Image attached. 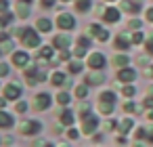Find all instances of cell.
I'll list each match as a JSON object with an SVG mask.
<instances>
[{"instance_id": "1", "label": "cell", "mask_w": 153, "mask_h": 147, "mask_svg": "<svg viewBox=\"0 0 153 147\" xmlns=\"http://www.w3.org/2000/svg\"><path fill=\"white\" fill-rule=\"evenodd\" d=\"M21 38H23V44H25V46H32V49H34V46H38V44H40V36H38L34 30H30V28H25V30H23Z\"/></svg>"}, {"instance_id": "2", "label": "cell", "mask_w": 153, "mask_h": 147, "mask_svg": "<svg viewBox=\"0 0 153 147\" xmlns=\"http://www.w3.org/2000/svg\"><path fill=\"white\" fill-rule=\"evenodd\" d=\"M82 120H84V122H82V132H84V134H90V132L99 126V120H97L94 116H90V113H88L86 118H82Z\"/></svg>"}, {"instance_id": "3", "label": "cell", "mask_w": 153, "mask_h": 147, "mask_svg": "<svg viewBox=\"0 0 153 147\" xmlns=\"http://www.w3.org/2000/svg\"><path fill=\"white\" fill-rule=\"evenodd\" d=\"M57 23H59V28H63V30H71V28L76 25V21H74V17H71L69 13H61L59 19H57Z\"/></svg>"}, {"instance_id": "4", "label": "cell", "mask_w": 153, "mask_h": 147, "mask_svg": "<svg viewBox=\"0 0 153 147\" xmlns=\"http://www.w3.org/2000/svg\"><path fill=\"white\" fill-rule=\"evenodd\" d=\"M48 105H51V95H48V93H42V95H38V97L34 99V107L40 109V111L46 109Z\"/></svg>"}, {"instance_id": "5", "label": "cell", "mask_w": 153, "mask_h": 147, "mask_svg": "<svg viewBox=\"0 0 153 147\" xmlns=\"http://www.w3.org/2000/svg\"><path fill=\"white\" fill-rule=\"evenodd\" d=\"M40 128H42V126H40L38 122H23V124H21V132H23V134H38Z\"/></svg>"}, {"instance_id": "6", "label": "cell", "mask_w": 153, "mask_h": 147, "mask_svg": "<svg viewBox=\"0 0 153 147\" xmlns=\"http://www.w3.org/2000/svg\"><path fill=\"white\" fill-rule=\"evenodd\" d=\"M88 63H90V67H92V69H101V67L105 65V57H103L101 53H92Z\"/></svg>"}, {"instance_id": "7", "label": "cell", "mask_w": 153, "mask_h": 147, "mask_svg": "<svg viewBox=\"0 0 153 147\" xmlns=\"http://www.w3.org/2000/svg\"><path fill=\"white\" fill-rule=\"evenodd\" d=\"M134 78H136L134 69H128V67H124V69H120V72H117V80H120V82H132Z\"/></svg>"}, {"instance_id": "8", "label": "cell", "mask_w": 153, "mask_h": 147, "mask_svg": "<svg viewBox=\"0 0 153 147\" xmlns=\"http://www.w3.org/2000/svg\"><path fill=\"white\" fill-rule=\"evenodd\" d=\"M4 97L7 99H19L21 97V88L17 84H9V86H4Z\"/></svg>"}, {"instance_id": "9", "label": "cell", "mask_w": 153, "mask_h": 147, "mask_svg": "<svg viewBox=\"0 0 153 147\" xmlns=\"http://www.w3.org/2000/svg\"><path fill=\"white\" fill-rule=\"evenodd\" d=\"M103 19L109 21V23H117V21H120V11H117V9H107V11L103 13Z\"/></svg>"}, {"instance_id": "10", "label": "cell", "mask_w": 153, "mask_h": 147, "mask_svg": "<svg viewBox=\"0 0 153 147\" xmlns=\"http://www.w3.org/2000/svg\"><path fill=\"white\" fill-rule=\"evenodd\" d=\"M27 61H30V55L27 53H13V63L17 67H23Z\"/></svg>"}, {"instance_id": "11", "label": "cell", "mask_w": 153, "mask_h": 147, "mask_svg": "<svg viewBox=\"0 0 153 147\" xmlns=\"http://www.w3.org/2000/svg\"><path fill=\"white\" fill-rule=\"evenodd\" d=\"M17 13H19L21 19H25V17L30 15V4H27V0H19V2H17Z\"/></svg>"}, {"instance_id": "12", "label": "cell", "mask_w": 153, "mask_h": 147, "mask_svg": "<svg viewBox=\"0 0 153 147\" xmlns=\"http://www.w3.org/2000/svg\"><path fill=\"white\" fill-rule=\"evenodd\" d=\"M90 34H92V36H97V38H99V40H103V42L109 38V34H107L103 28H99V25H90Z\"/></svg>"}, {"instance_id": "13", "label": "cell", "mask_w": 153, "mask_h": 147, "mask_svg": "<svg viewBox=\"0 0 153 147\" xmlns=\"http://www.w3.org/2000/svg\"><path fill=\"white\" fill-rule=\"evenodd\" d=\"M55 46L61 51H67L69 46V36H55Z\"/></svg>"}, {"instance_id": "14", "label": "cell", "mask_w": 153, "mask_h": 147, "mask_svg": "<svg viewBox=\"0 0 153 147\" xmlns=\"http://www.w3.org/2000/svg\"><path fill=\"white\" fill-rule=\"evenodd\" d=\"M122 9L128 11V13H138V11H140V4L134 2V0H126V2L122 4Z\"/></svg>"}, {"instance_id": "15", "label": "cell", "mask_w": 153, "mask_h": 147, "mask_svg": "<svg viewBox=\"0 0 153 147\" xmlns=\"http://www.w3.org/2000/svg\"><path fill=\"white\" fill-rule=\"evenodd\" d=\"M13 118L9 116V113H4V111H0V128H11L13 126Z\"/></svg>"}, {"instance_id": "16", "label": "cell", "mask_w": 153, "mask_h": 147, "mask_svg": "<svg viewBox=\"0 0 153 147\" xmlns=\"http://www.w3.org/2000/svg\"><path fill=\"white\" fill-rule=\"evenodd\" d=\"M128 46H130V38H128V36H117V38H115V49L126 51Z\"/></svg>"}, {"instance_id": "17", "label": "cell", "mask_w": 153, "mask_h": 147, "mask_svg": "<svg viewBox=\"0 0 153 147\" xmlns=\"http://www.w3.org/2000/svg\"><path fill=\"white\" fill-rule=\"evenodd\" d=\"M61 124H65V126H71L74 124V113L69 109H63L61 111Z\"/></svg>"}, {"instance_id": "18", "label": "cell", "mask_w": 153, "mask_h": 147, "mask_svg": "<svg viewBox=\"0 0 153 147\" xmlns=\"http://www.w3.org/2000/svg\"><path fill=\"white\" fill-rule=\"evenodd\" d=\"M113 65L115 67H126L128 65V55H115L113 57Z\"/></svg>"}, {"instance_id": "19", "label": "cell", "mask_w": 153, "mask_h": 147, "mask_svg": "<svg viewBox=\"0 0 153 147\" xmlns=\"http://www.w3.org/2000/svg\"><path fill=\"white\" fill-rule=\"evenodd\" d=\"M105 80V76L101 74V72H92L90 76H88V84H101Z\"/></svg>"}, {"instance_id": "20", "label": "cell", "mask_w": 153, "mask_h": 147, "mask_svg": "<svg viewBox=\"0 0 153 147\" xmlns=\"http://www.w3.org/2000/svg\"><path fill=\"white\" fill-rule=\"evenodd\" d=\"M99 103H115V93H103L101 97H99Z\"/></svg>"}, {"instance_id": "21", "label": "cell", "mask_w": 153, "mask_h": 147, "mask_svg": "<svg viewBox=\"0 0 153 147\" xmlns=\"http://www.w3.org/2000/svg\"><path fill=\"white\" fill-rule=\"evenodd\" d=\"M51 28H53V23L48 19H38V30L40 32H51Z\"/></svg>"}, {"instance_id": "22", "label": "cell", "mask_w": 153, "mask_h": 147, "mask_svg": "<svg viewBox=\"0 0 153 147\" xmlns=\"http://www.w3.org/2000/svg\"><path fill=\"white\" fill-rule=\"evenodd\" d=\"M76 9H78L80 13H86V11L90 9V0H78V2H76Z\"/></svg>"}, {"instance_id": "23", "label": "cell", "mask_w": 153, "mask_h": 147, "mask_svg": "<svg viewBox=\"0 0 153 147\" xmlns=\"http://www.w3.org/2000/svg\"><path fill=\"white\" fill-rule=\"evenodd\" d=\"M63 82H65V74H61V72H57V74L53 76V84H55V86H61Z\"/></svg>"}, {"instance_id": "24", "label": "cell", "mask_w": 153, "mask_h": 147, "mask_svg": "<svg viewBox=\"0 0 153 147\" xmlns=\"http://www.w3.org/2000/svg\"><path fill=\"white\" fill-rule=\"evenodd\" d=\"M40 57H42V59H51V57H53V49H51V46H44V49L40 51Z\"/></svg>"}, {"instance_id": "25", "label": "cell", "mask_w": 153, "mask_h": 147, "mask_svg": "<svg viewBox=\"0 0 153 147\" xmlns=\"http://www.w3.org/2000/svg\"><path fill=\"white\" fill-rule=\"evenodd\" d=\"M69 72H71V74H78V72H82V63H80V61H74V63H69Z\"/></svg>"}, {"instance_id": "26", "label": "cell", "mask_w": 153, "mask_h": 147, "mask_svg": "<svg viewBox=\"0 0 153 147\" xmlns=\"http://www.w3.org/2000/svg\"><path fill=\"white\" fill-rule=\"evenodd\" d=\"M99 109H101L103 113H111V111H113V105H111V103H99Z\"/></svg>"}, {"instance_id": "27", "label": "cell", "mask_w": 153, "mask_h": 147, "mask_svg": "<svg viewBox=\"0 0 153 147\" xmlns=\"http://www.w3.org/2000/svg\"><path fill=\"white\" fill-rule=\"evenodd\" d=\"M57 101L65 105V103H69V95H67V93H59V95H57Z\"/></svg>"}, {"instance_id": "28", "label": "cell", "mask_w": 153, "mask_h": 147, "mask_svg": "<svg viewBox=\"0 0 153 147\" xmlns=\"http://www.w3.org/2000/svg\"><path fill=\"white\" fill-rule=\"evenodd\" d=\"M128 128H132V120H124V122H120V130H122V132H126Z\"/></svg>"}, {"instance_id": "29", "label": "cell", "mask_w": 153, "mask_h": 147, "mask_svg": "<svg viewBox=\"0 0 153 147\" xmlns=\"http://www.w3.org/2000/svg\"><path fill=\"white\" fill-rule=\"evenodd\" d=\"M88 44H90V40H88V38H84V36H80V38H78V46L88 49Z\"/></svg>"}, {"instance_id": "30", "label": "cell", "mask_w": 153, "mask_h": 147, "mask_svg": "<svg viewBox=\"0 0 153 147\" xmlns=\"http://www.w3.org/2000/svg\"><path fill=\"white\" fill-rule=\"evenodd\" d=\"M76 95H78L80 99H84V97L88 95V88H86V86H78V90H76Z\"/></svg>"}, {"instance_id": "31", "label": "cell", "mask_w": 153, "mask_h": 147, "mask_svg": "<svg viewBox=\"0 0 153 147\" xmlns=\"http://www.w3.org/2000/svg\"><path fill=\"white\" fill-rule=\"evenodd\" d=\"M132 42H134V44H140V42H143V34H140V32L132 34Z\"/></svg>"}, {"instance_id": "32", "label": "cell", "mask_w": 153, "mask_h": 147, "mask_svg": "<svg viewBox=\"0 0 153 147\" xmlns=\"http://www.w3.org/2000/svg\"><path fill=\"white\" fill-rule=\"evenodd\" d=\"M2 76H9V65L7 63H0V78Z\"/></svg>"}, {"instance_id": "33", "label": "cell", "mask_w": 153, "mask_h": 147, "mask_svg": "<svg viewBox=\"0 0 153 147\" xmlns=\"http://www.w3.org/2000/svg\"><path fill=\"white\" fill-rule=\"evenodd\" d=\"M9 11V0H0V13H7Z\"/></svg>"}, {"instance_id": "34", "label": "cell", "mask_w": 153, "mask_h": 147, "mask_svg": "<svg viewBox=\"0 0 153 147\" xmlns=\"http://www.w3.org/2000/svg\"><path fill=\"white\" fill-rule=\"evenodd\" d=\"M145 46H147V53H149V55H153V36L147 40V44H145Z\"/></svg>"}, {"instance_id": "35", "label": "cell", "mask_w": 153, "mask_h": 147, "mask_svg": "<svg viewBox=\"0 0 153 147\" xmlns=\"http://www.w3.org/2000/svg\"><path fill=\"white\" fill-rule=\"evenodd\" d=\"M124 95L126 97H132L134 95V86H124Z\"/></svg>"}, {"instance_id": "36", "label": "cell", "mask_w": 153, "mask_h": 147, "mask_svg": "<svg viewBox=\"0 0 153 147\" xmlns=\"http://www.w3.org/2000/svg\"><path fill=\"white\" fill-rule=\"evenodd\" d=\"M25 109H27V103H23V101H21V103L17 105V111H19V113H23Z\"/></svg>"}, {"instance_id": "37", "label": "cell", "mask_w": 153, "mask_h": 147, "mask_svg": "<svg viewBox=\"0 0 153 147\" xmlns=\"http://www.w3.org/2000/svg\"><path fill=\"white\" fill-rule=\"evenodd\" d=\"M145 105H147V107H153V95H147V99H145Z\"/></svg>"}, {"instance_id": "38", "label": "cell", "mask_w": 153, "mask_h": 147, "mask_svg": "<svg viewBox=\"0 0 153 147\" xmlns=\"http://www.w3.org/2000/svg\"><path fill=\"white\" fill-rule=\"evenodd\" d=\"M11 49H13V42H9V40H7V42H4V46H2V51H4V53H9Z\"/></svg>"}, {"instance_id": "39", "label": "cell", "mask_w": 153, "mask_h": 147, "mask_svg": "<svg viewBox=\"0 0 153 147\" xmlns=\"http://www.w3.org/2000/svg\"><path fill=\"white\" fill-rule=\"evenodd\" d=\"M124 109H126V111H136V105H132V103H126V105H124Z\"/></svg>"}, {"instance_id": "40", "label": "cell", "mask_w": 153, "mask_h": 147, "mask_svg": "<svg viewBox=\"0 0 153 147\" xmlns=\"http://www.w3.org/2000/svg\"><path fill=\"white\" fill-rule=\"evenodd\" d=\"M145 130H147V134H149L147 139H149V141L153 143V126H149V128H145Z\"/></svg>"}, {"instance_id": "41", "label": "cell", "mask_w": 153, "mask_h": 147, "mask_svg": "<svg viewBox=\"0 0 153 147\" xmlns=\"http://www.w3.org/2000/svg\"><path fill=\"white\" fill-rule=\"evenodd\" d=\"M130 28H132V30H138V28H140V21H136V19L130 21Z\"/></svg>"}, {"instance_id": "42", "label": "cell", "mask_w": 153, "mask_h": 147, "mask_svg": "<svg viewBox=\"0 0 153 147\" xmlns=\"http://www.w3.org/2000/svg\"><path fill=\"white\" fill-rule=\"evenodd\" d=\"M67 137H69V139H78V130H74V128H71V130L67 132Z\"/></svg>"}, {"instance_id": "43", "label": "cell", "mask_w": 153, "mask_h": 147, "mask_svg": "<svg viewBox=\"0 0 153 147\" xmlns=\"http://www.w3.org/2000/svg\"><path fill=\"white\" fill-rule=\"evenodd\" d=\"M55 0H42V7H53Z\"/></svg>"}, {"instance_id": "44", "label": "cell", "mask_w": 153, "mask_h": 147, "mask_svg": "<svg viewBox=\"0 0 153 147\" xmlns=\"http://www.w3.org/2000/svg\"><path fill=\"white\" fill-rule=\"evenodd\" d=\"M9 40V34H4V32H0V42H7Z\"/></svg>"}, {"instance_id": "45", "label": "cell", "mask_w": 153, "mask_h": 147, "mask_svg": "<svg viewBox=\"0 0 153 147\" xmlns=\"http://www.w3.org/2000/svg\"><path fill=\"white\" fill-rule=\"evenodd\" d=\"M61 59L67 61V59H69V51H63V53H61Z\"/></svg>"}, {"instance_id": "46", "label": "cell", "mask_w": 153, "mask_h": 147, "mask_svg": "<svg viewBox=\"0 0 153 147\" xmlns=\"http://www.w3.org/2000/svg\"><path fill=\"white\" fill-rule=\"evenodd\" d=\"M147 19L153 21V9H147Z\"/></svg>"}, {"instance_id": "47", "label": "cell", "mask_w": 153, "mask_h": 147, "mask_svg": "<svg viewBox=\"0 0 153 147\" xmlns=\"http://www.w3.org/2000/svg\"><path fill=\"white\" fill-rule=\"evenodd\" d=\"M4 105H7V99H2V97H0V109H2Z\"/></svg>"}, {"instance_id": "48", "label": "cell", "mask_w": 153, "mask_h": 147, "mask_svg": "<svg viewBox=\"0 0 153 147\" xmlns=\"http://www.w3.org/2000/svg\"><path fill=\"white\" fill-rule=\"evenodd\" d=\"M42 147H53V143H44V145H42Z\"/></svg>"}, {"instance_id": "49", "label": "cell", "mask_w": 153, "mask_h": 147, "mask_svg": "<svg viewBox=\"0 0 153 147\" xmlns=\"http://www.w3.org/2000/svg\"><path fill=\"white\" fill-rule=\"evenodd\" d=\"M149 120H153V111H151V113H149Z\"/></svg>"}, {"instance_id": "50", "label": "cell", "mask_w": 153, "mask_h": 147, "mask_svg": "<svg viewBox=\"0 0 153 147\" xmlns=\"http://www.w3.org/2000/svg\"><path fill=\"white\" fill-rule=\"evenodd\" d=\"M147 74H151V76H153V67H151V72H147Z\"/></svg>"}, {"instance_id": "51", "label": "cell", "mask_w": 153, "mask_h": 147, "mask_svg": "<svg viewBox=\"0 0 153 147\" xmlns=\"http://www.w3.org/2000/svg\"><path fill=\"white\" fill-rule=\"evenodd\" d=\"M0 55H2V51H0Z\"/></svg>"}, {"instance_id": "52", "label": "cell", "mask_w": 153, "mask_h": 147, "mask_svg": "<svg viewBox=\"0 0 153 147\" xmlns=\"http://www.w3.org/2000/svg\"><path fill=\"white\" fill-rule=\"evenodd\" d=\"M63 2H67V0H63Z\"/></svg>"}, {"instance_id": "53", "label": "cell", "mask_w": 153, "mask_h": 147, "mask_svg": "<svg viewBox=\"0 0 153 147\" xmlns=\"http://www.w3.org/2000/svg\"><path fill=\"white\" fill-rule=\"evenodd\" d=\"M63 147H65V145H63Z\"/></svg>"}]
</instances>
